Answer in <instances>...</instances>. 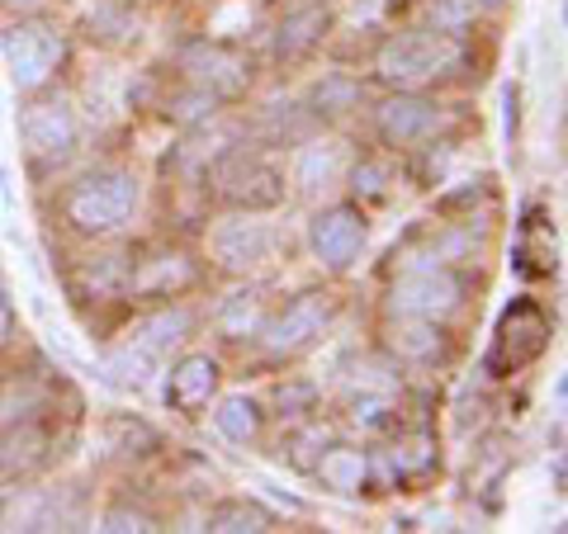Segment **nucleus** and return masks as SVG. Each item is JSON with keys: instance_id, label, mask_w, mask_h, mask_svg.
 <instances>
[{"instance_id": "1", "label": "nucleus", "mask_w": 568, "mask_h": 534, "mask_svg": "<svg viewBox=\"0 0 568 534\" xmlns=\"http://www.w3.org/2000/svg\"><path fill=\"white\" fill-rule=\"evenodd\" d=\"M138 208V181L133 171H95L67 194V223L85 237H100V233H119L123 223L133 218Z\"/></svg>"}, {"instance_id": "2", "label": "nucleus", "mask_w": 568, "mask_h": 534, "mask_svg": "<svg viewBox=\"0 0 568 534\" xmlns=\"http://www.w3.org/2000/svg\"><path fill=\"white\" fill-rule=\"evenodd\" d=\"M0 52H6V66H10V81L20 91H43V85L58 76V66L67 58L62 48V33L43 24V20H24V24H10L0 33Z\"/></svg>"}, {"instance_id": "3", "label": "nucleus", "mask_w": 568, "mask_h": 534, "mask_svg": "<svg viewBox=\"0 0 568 534\" xmlns=\"http://www.w3.org/2000/svg\"><path fill=\"white\" fill-rule=\"evenodd\" d=\"M549 346V317L536 298H517L497 317L493 346H488V373H517L530 360H540Z\"/></svg>"}, {"instance_id": "4", "label": "nucleus", "mask_w": 568, "mask_h": 534, "mask_svg": "<svg viewBox=\"0 0 568 534\" xmlns=\"http://www.w3.org/2000/svg\"><path fill=\"white\" fill-rule=\"evenodd\" d=\"M459 298H465V284H459L440 260L407 265V270L394 279V289H388V312L440 322V317H450L459 308Z\"/></svg>"}, {"instance_id": "5", "label": "nucleus", "mask_w": 568, "mask_h": 534, "mask_svg": "<svg viewBox=\"0 0 568 534\" xmlns=\"http://www.w3.org/2000/svg\"><path fill=\"white\" fill-rule=\"evenodd\" d=\"M455 58H459L455 39H446V33H394V39L379 48L375 71L388 85H417V81H432L446 66H455Z\"/></svg>"}, {"instance_id": "6", "label": "nucleus", "mask_w": 568, "mask_h": 534, "mask_svg": "<svg viewBox=\"0 0 568 534\" xmlns=\"http://www.w3.org/2000/svg\"><path fill=\"white\" fill-rule=\"evenodd\" d=\"M327 322H332V302L323 294H298L280 317L261 322L256 336L271 360H294V355H304L317 336L327 331Z\"/></svg>"}, {"instance_id": "7", "label": "nucleus", "mask_w": 568, "mask_h": 534, "mask_svg": "<svg viewBox=\"0 0 568 534\" xmlns=\"http://www.w3.org/2000/svg\"><path fill=\"white\" fill-rule=\"evenodd\" d=\"M219 194L233 208H246V213L275 208L284 199V175L271 162H261L256 152H233L219 166Z\"/></svg>"}, {"instance_id": "8", "label": "nucleus", "mask_w": 568, "mask_h": 534, "mask_svg": "<svg viewBox=\"0 0 568 534\" xmlns=\"http://www.w3.org/2000/svg\"><path fill=\"white\" fill-rule=\"evenodd\" d=\"M308 246L327 270H346L365 246V213L355 204H336L327 213H317L313 227H308Z\"/></svg>"}, {"instance_id": "9", "label": "nucleus", "mask_w": 568, "mask_h": 534, "mask_svg": "<svg viewBox=\"0 0 568 534\" xmlns=\"http://www.w3.org/2000/svg\"><path fill=\"white\" fill-rule=\"evenodd\" d=\"M20 137L33 162H62V156L77 147V119H71L67 104L58 100H39L29 104V110L20 114Z\"/></svg>"}, {"instance_id": "10", "label": "nucleus", "mask_w": 568, "mask_h": 534, "mask_svg": "<svg viewBox=\"0 0 568 534\" xmlns=\"http://www.w3.org/2000/svg\"><path fill=\"white\" fill-rule=\"evenodd\" d=\"M185 71L194 85H204L213 95H242L246 85H252V66H246L242 52L223 48V43H194L185 52Z\"/></svg>"}, {"instance_id": "11", "label": "nucleus", "mask_w": 568, "mask_h": 534, "mask_svg": "<svg viewBox=\"0 0 568 534\" xmlns=\"http://www.w3.org/2000/svg\"><path fill=\"white\" fill-rule=\"evenodd\" d=\"M436 123H440V110L432 100L403 95V91L388 95L375 110V129H379V137L388 142V147H413V142L436 133Z\"/></svg>"}, {"instance_id": "12", "label": "nucleus", "mask_w": 568, "mask_h": 534, "mask_svg": "<svg viewBox=\"0 0 568 534\" xmlns=\"http://www.w3.org/2000/svg\"><path fill=\"white\" fill-rule=\"evenodd\" d=\"M271 251H275V233L256 218H233L213 233V256L227 270H252V265L271 260Z\"/></svg>"}, {"instance_id": "13", "label": "nucleus", "mask_w": 568, "mask_h": 534, "mask_svg": "<svg viewBox=\"0 0 568 534\" xmlns=\"http://www.w3.org/2000/svg\"><path fill=\"white\" fill-rule=\"evenodd\" d=\"M219 364L209 360V355H181V360L171 364L166 373V402L175 407V412H200V407H209V398L219 393Z\"/></svg>"}, {"instance_id": "14", "label": "nucleus", "mask_w": 568, "mask_h": 534, "mask_svg": "<svg viewBox=\"0 0 568 534\" xmlns=\"http://www.w3.org/2000/svg\"><path fill=\"white\" fill-rule=\"evenodd\" d=\"M185 331H190V312H185V308L156 312L152 322L133 336V346H129V369H138V379H142V369L162 364L166 355H171V346L185 341Z\"/></svg>"}, {"instance_id": "15", "label": "nucleus", "mask_w": 568, "mask_h": 534, "mask_svg": "<svg viewBox=\"0 0 568 534\" xmlns=\"http://www.w3.org/2000/svg\"><path fill=\"white\" fill-rule=\"evenodd\" d=\"M190 284H194V260L181 251H162V256L142 260L129 275V289L148 294V298H175V294H185Z\"/></svg>"}, {"instance_id": "16", "label": "nucleus", "mask_w": 568, "mask_h": 534, "mask_svg": "<svg viewBox=\"0 0 568 534\" xmlns=\"http://www.w3.org/2000/svg\"><path fill=\"white\" fill-rule=\"evenodd\" d=\"M313 469L323 477V487L342 492V496H355L369 483V459H365V450H351V444H332L327 454H317Z\"/></svg>"}, {"instance_id": "17", "label": "nucleus", "mask_w": 568, "mask_h": 534, "mask_svg": "<svg viewBox=\"0 0 568 534\" xmlns=\"http://www.w3.org/2000/svg\"><path fill=\"white\" fill-rule=\"evenodd\" d=\"M43 459H48V440H43L39 425L20 421V425H10V431L0 435V473H6V477L33 473Z\"/></svg>"}, {"instance_id": "18", "label": "nucleus", "mask_w": 568, "mask_h": 534, "mask_svg": "<svg viewBox=\"0 0 568 534\" xmlns=\"http://www.w3.org/2000/svg\"><path fill=\"white\" fill-rule=\"evenodd\" d=\"M446 336H440V322H426V317H394L388 327V350L398 360H436Z\"/></svg>"}, {"instance_id": "19", "label": "nucleus", "mask_w": 568, "mask_h": 534, "mask_svg": "<svg viewBox=\"0 0 568 534\" xmlns=\"http://www.w3.org/2000/svg\"><path fill=\"white\" fill-rule=\"evenodd\" d=\"M323 33H327V14L323 10H298V14H290V20L280 24V33H275V52L280 58H308V52L323 43Z\"/></svg>"}, {"instance_id": "20", "label": "nucleus", "mask_w": 568, "mask_h": 534, "mask_svg": "<svg viewBox=\"0 0 568 534\" xmlns=\"http://www.w3.org/2000/svg\"><path fill=\"white\" fill-rule=\"evenodd\" d=\"M517 260H521L526 275H555V227H549L540 213H530V218H526Z\"/></svg>"}, {"instance_id": "21", "label": "nucleus", "mask_w": 568, "mask_h": 534, "mask_svg": "<svg viewBox=\"0 0 568 534\" xmlns=\"http://www.w3.org/2000/svg\"><path fill=\"white\" fill-rule=\"evenodd\" d=\"M265 322V302L256 289H246V294H233L219 308V331L223 336H233V341H246V336H256Z\"/></svg>"}, {"instance_id": "22", "label": "nucleus", "mask_w": 568, "mask_h": 534, "mask_svg": "<svg viewBox=\"0 0 568 534\" xmlns=\"http://www.w3.org/2000/svg\"><path fill=\"white\" fill-rule=\"evenodd\" d=\"M336 175H342V152H336L332 142H308V147L298 152L294 181L304 185V189H327Z\"/></svg>"}, {"instance_id": "23", "label": "nucleus", "mask_w": 568, "mask_h": 534, "mask_svg": "<svg viewBox=\"0 0 568 534\" xmlns=\"http://www.w3.org/2000/svg\"><path fill=\"white\" fill-rule=\"evenodd\" d=\"M213 425L233 444H252L261 435V407L252 398H223L219 412H213Z\"/></svg>"}, {"instance_id": "24", "label": "nucleus", "mask_w": 568, "mask_h": 534, "mask_svg": "<svg viewBox=\"0 0 568 534\" xmlns=\"http://www.w3.org/2000/svg\"><path fill=\"white\" fill-rule=\"evenodd\" d=\"M361 104V81H351V76H323L308 91V110L317 119H336V114H346Z\"/></svg>"}, {"instance_id": "25", "label": "nucleus", "mask_w": 568, "mask_h": 534, "mask_svg": "<svg viewBox=\"0 0 568 534\" xmlns=\"http://www.w3.org/2000/svg\"><path fill=\"white\" fill-rule=\"evenodd\" d=\"M271 525H275L271 511L256 506V502H223L209 515V530H219V534H261Z\"/></svg>"}, {"instance_id": "26", "label": "nucleus", "mask_w": 568, "mask_h": 534, "mask_svg": "<svg viewBox=\"0 0 568 534\" xmlns=\"http://www.w3.org/2000/svg\"><path fill=\"white\" fill-rule=\"evenodd\" d=\"M77 284H81L85 294H95V298L119 294L123 284H129V270H123V256H95V260H85V265H81V275H77Z\"/></svg>"}, {"instance_id": "27", "label": "nucleus", "mask_w": 568, "mask_h": 534, "mask_svg": "<svg viewBox=\"0 0 568 534\" xmlns=\"http://www.w3.org/2000/svg\"><path fill=\"white\" fill-rule=\"evenodd\" d=\"M213 110H219V95L190 81V91H185V95H175L166 114H171L175 123H181V129H194V123H209V119H213Z\"/></svg>"}, {"instance_id": "28", "label": "nucleus", "mask_w": 568, "mask_h": 534, "mask_svg": "<svg viewBox=\"0 0 568 534\" xmlns=\"http://www.w3.org/2000/svg\"><path fill=\"white\" fill-rule=\"evenodd\" d=\"M394 464H398V473H426V469L436 464V440L426 435V431L398 440L394 444Z\"/></svg>"}, {"instance_id": "29", "label": "nucleus", "mask_w": 568, "mask_h": 534, "mask_svg": "<svg viewBox=\"0 0 568 534\" xmlns=\"http://www.w3.org/2000/svg\"><path fill=\"white\" fill-rule=\"evenodd\" d=\"M432 24L446 39H459L474 24V0H432Z\"/></svg>"}, {"instance_id": "30", "label": "nucleus", "mask_w": 568, "mask_h": 534, "mask_svg": "<svg viewBox=\"0 0 568 534\" xmlns=\"http://www.w3.org/2000/svg\"><path fill=\"white\" fill-rule=\"evenodd\" d=\"M351 189H355V199H365V204L388 199V171L379 162H355L351 166Z\"/></svg>"}, {"instance_id": "31", "label": "nucleus", "mask_w": 568, "mask_h": 534, "mask_svg": "<svg viewBox=\"0 0 568 534\" xmlns=\"http://www.w3.org/2000/svg\"><path fill=\"white\" fill-rule=\"evenodd\" d=\"M133 10L123 6V0H104V6L91 14V29L104 33V39H123V33H133Z\"/></svg>"}, {"instance_id": "32", "label": "nucleus", "mask_w": 568, "mask_h": 534, "mask_svg": "<svg viewBox=\"0 0 568 534\" xmlns=\"http://www.w3.org/2000/svg\"><path fill=\"white\" fill-rule=\"evenodd\" d=\"M100 530H152V515H142V511H110Z\"/></svg>"}, {"instance_id": "33", "label": "nucleus", "mask_w": 568, "mask_h": 534, "mask_svg": "<svg viewBox=\"0 0 568 534\" xmlns=\"http://www.w3.org/2000/svg\"><path fill=\"white\" fill-rule=\"evenodd\" d=\"M10 298H6V289H0V346H6V336H10Z\"/></svg>"}, {"instance_id": "34", "label": "nucleus", "mask_w": 568, "mask_h": 534, "mask_svg": "<svg viewBox=\"0 0 568 534\" xmlns=\"http://www.w3.org/2000/svg\"><path fill=\"white\" fill-rule=\"evenodd\" d=\"M0 360H6V346H0Z\"/></svg>"}]
</instances>
